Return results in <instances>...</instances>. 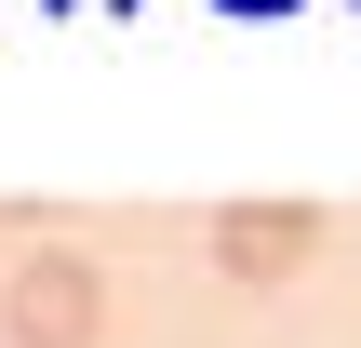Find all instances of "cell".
Returning a JSON list of instances; mask_svg holds the SVG:
<instances>
[{
  "instance_id": "cell-1",
  "label": "cell",
  "mask_w": 361,
  "mask_h": 348,
  "mask_svg": "<svg viewBox=\"0 0 361 348\" xmlns=\"http://www.w3.org/2000/svg\"><path fill=\"white\" fill-rule=\"evenodd\" d=\"M94 255H67V241H40V255H13V282H0V348H94Z\"/></svg>"
},
{
  "instance_id": "cell-2",
  "label": "cell",
  "mask_w": 361,
  "mask_h": 348,
  "mask_svg": "<svg viewBox=\"0 0 361 348\" xmlns=\"http://www.w3.org/2000/svg\"><path fill=\"white\" fill-rule=\"evenodd\" d=\"M308 255H322V215L308 201H228L214 215V268L228 282H295Z\"/></svg>"
},
{
  "instance_id": "cell-3",
  "label": "cell",
  "mask_w": 361,
  "mask_h": 348,
  "mask_svg": "<svg viewBox=\"0 0 361 348\" xmlns=\"http://www.w3.org/2000/svg\"><path fill=\"white\" fill-rule=\"evenodd\" d=\"M228 13H295V0H228Z\"/></svg>"
},
{
  "instance_id": "cell-4",
  "label": "cell",
  "mask_w": 361,
  "mask_h": 348,
  "mask_svg": "<svg viewBox=\"0 0 361 348\" xmlns=\"http://www.w3.org/2000/svg\"><path fill=\"white\" fill-rule=\"evenodd\" d=\"M0 282H13V255H0Z\"/></svg>"
}]
</instances>
